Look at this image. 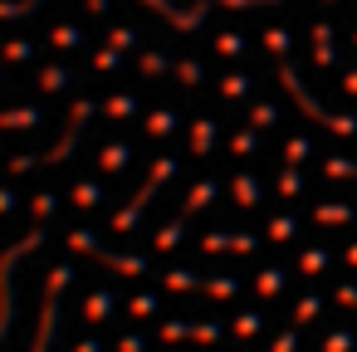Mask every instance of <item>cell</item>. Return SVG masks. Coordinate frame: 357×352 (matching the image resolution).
Returning a JSON list of instances; mask_svg holds the SVG:
<instances>
[{
    "label": "cell",
    "mask_w": 357,
    "mask_h": 352,
    "mask_svg": "<svg viewBox=\"0 0 357 352\" xmlns=\"http://www.w3.org/2000/svg\"><path fill=\"white\" fill-rule=\"evenodd\" d=\"M132 313H137V318H147V313H157V303H152V298H137V303H132Z\"/></svg>",
    "instance_id": "cell-5"
},
{
    "label": "cell",
    "mask_w": 357,
    "mask_h": 352,
    "mask_svg": "<svg viewBox=\"0 0 357 352\" xmlns=\"http://www.w3.org/2000/svg\"><path fill=\"white\" fill-rule=\"evenodd\" d=\"M313 313H318V298H303V303H298V323H308Z\"/></svg>",
    "instance_id": "cell-3"
},
{
    "label": "cell",
    "mask_w": 357,
    "mask_h": 352,
    "mask_svg": "<svg viewBox=\"0 0 357 352\" xmlns=\"http://www.w3.org/2000/svg\"><path fill=\"white\" fill-rule=\"evenodd\" d=\"M274 352H294V332H284V337L274 342Z\"/></svg>",
    "instance_id": "cell-6"
},
{
    "label": "cell",
    "mask_w": 357,
    "mask_h": 352,
    "mask_svg": "<svg viewBox=\"0 0 357 352\" xmlns=\"http://www.w3.org/2000/svg\"><path fill=\"white\" fill-rule=\"evenodd\" d=\"M328 352H352V332H333L328 337Z\"/></svg>",
    "instance_id": "cell-2"
},
{
    "label": "cell",
    "mask_w": 357,
    "mask_h": 352,
    "mask_svg": "<svg viewBox=\"0 0 357 352\" xmlns=\"http://www.w3.org/2000/svg\"><path fill=\"white\" fill-rule=\"evenodd\" d=\"M108 308H113V298H108V293H98V298L89 303V318H108Z\"/></svg>",
    "instance_id": "cell-1"
},
{
    "label": "cell",
    "mask_w": 357,
    "mask_h": 352,
    "mask_svg": "<svg viewBox=\"0 0 357 352\" xmlns=\"http://www.w3.org/2000/svg\"><path fill=\"white\" fill-rule=\"evenodd\" d=\"M279 284H284V279H279V274H274V269H269V274H264V279H259V289H264V293H274V289H279Z\"/></svg>",
    "instance_id": "cell-4"
}]
</instances>
